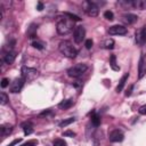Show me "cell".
<instances>
[{"mask_svg": "<svg viewBox=\"0 0 146 146\" xmlns=\"http://www.w3.org/2000/svg\"><path fill=\"white\" fill-rule=\"evenodd\" d=\"M132 89H133V84H131L130 87H129V89H127V91H125V97H129L130 95H131V92H132Z\"/></svg>", "mask_w": 146, "mask_h": 146, "instance_id": "35", "label": "cell"}, {"mask_svg": "<svg viewBox=\"0 0 146 146\" xmlns=\"http://www.w3.org/2000/svg\"><path fill=\"white\" fill-rule=\"evenodd\" d=\"M108 139H110V141H112V143H120V141H122V140L124 139V135H123L122 131H120L119 129H115V130H113V131L110 132Z\"/></svg>", "mask_w": 146, "mask_h": 146, "instance_id": "9", "label": "cell"}, {"mask_svg": "<svg viewBox=\"0 0 146 146\" xmlns=\"http://www.w3.org/2000/svg\"><path fill=\"white\" fill-rule=\"evenodd\" d=\"M15 58H16V52H15V51H9V52H6V54L3 55L2 60H3L6 64L10 65V64H13V63H14Z\"/></svg>", "mask_w": 146, "mask_h": 146, "instance_id": "13", "label": "cell"}, {"mask_svg": "<svg viewBox=\"0 0 146 146\" xmlns=\"http://www.w3.org/2000/svg\"><path fill=\"white\" fill-rule=\"evenodd\" d=\"M146 74V60L144 55H140L139 62H138V78L141 79Z\"/></svg>", "mask_w": 146, "mask_h": 146, "instance_id": "11", "label": "cell"}, {"mask_svg": "<svg viewBox=\"0 0 146 146\" xmlns=\"http://www.w3.org/2000/svg\"><path fill=\"white\" fill-rule=\"evenodd\" d=\"M110 65H111L112 70H114V71H119L120 70V67L116 65V57H115V55H111V57H110Z\"/></svg>", "mask_w": 146, "mask_h": 146, "instance_id": "20", "label": "cell"}, {"mask_svg": "<svg viewBox=\"0 0 146 146\" xmlns=\"http://www.w3.org/2000/svg\"><path fill=\"white\" fill-rule=\"evenodd\" d=\"M63 136L64 137H74L75 136V132H73L71 130H67V131H64L63 132Z\"/></svg>", "mask_w": 146, "mask_h": 146, "instance_id": "32", "label": "cell"}, {"mask_svg": "<svg viewBox=\"0 0 146 146\" xmlns=\"http://www.w3.org/2000/svg\"><path fill=\"white\" fill-rule=\"evenodd\" d=\"M136 42L139 46H144L146 43V25L136 32Z\"/></svg>", "mask_w": 146, "mask_h": 146, "instance_id": "10", "label": "cell"}, {"mask_svg": "<svg viewBox=\"0 0 146 146\" xmlns=\"http://www.w3.org/2000/svg\"><path fill=\"white\" fill-rule=\"evenodd\" d=\"M82 8L84 10V13L88 15V16H91V17H96L98 15V5L95 2V1H83L82 2Z\"/></svg>", "mask_w": 146, "mask_h": 146, "instance_id": "4", "label": "cell"}, {"mask_svg": "<svg viewBox=\"0 0 146 146\" xmlns=\"http://www.w3.org/2000/svg\"><path fill=\"white\" fill-rule=\"evenodd\" d=\"M138 112H139V114H141V115H146V105L140 106L139 110H138Z\"/></svg>", "mask_w": 146, "mask_h": 146, "instance_id": "33", "label": "cell"}, {"mask_svg": "<svg viewBox=\"0 0 146 146\" xmlns=\"http://www.w3.org/2000/svg\"><path fill=\"white\" fill-rule=\"evenodd\" d=\"M27 34H29V36H30L31 39L36 38V26H35L34 24H32V25L30 26V29H29V31H27Z\"/></svg>", "mask_w": 146, "mask_h": 146, "instance_id": "21", "label": "cell"}, {"mask_svg": "<svg viewBox=\"0 0 146 146\" xmlns=\"http://www.w3.org/2000/svg\"><path fill=\"white\" fill-rule=\"evenodd\" d=\"M73 29H75L74 26V22L71 21L70 18H67L66 16H64V18H60L57 21L56 24V30L57 33L60 35H67L68 33H71L73 31Z\"/></svg>", "mask_w": 146, "mask_h": 146, "instance_id": "1", "label": "cell"}, {"mask_svg": "<svg viewBox=\"0 0 146 146\" xmlns=\"http://www.w3.org/2000/svg\"><path fill=\"white\" fill-rule=\"evenodd\" d=\"M75 121V119L74 117H70V119H66V120H64V121H62L60 123H59V127H66V125H68V124H71V123H73Z\"/></svg>", "mask_w": 146, "mask_h": 146, "instance_id": "24", "label": "cell"}, {"mask_svg": "<svg viewBox=\"0 0 146 146\" xmlns=\"http://www.w3.org/2000/svg\"><path fill=\"white\" fill-rule=\"evenodd\" d=\"M110 35H124L127 34V27H124L123 25H112L110 26V29L107 30Z\"/></svg>", "mask_w": 146, "mask_h": 146, "instance_id": "8", "label": "cell"}, {"mask_svg": "<svg viewBox=\"0 0 146 146\" xmlns=\"http://www.w3.org/2000/svg\"><path fill=\"white\" fill-rule=\"evenodd\" d=\"M84 36H86V30L82 25H79V26H75L74 29V32H73V38H74V41L76 43H80L84 40Z\"/></svg>", "mask_w": 146, "mask_h": 146, "instance_id": "7", "label": "cell"}, {"mask_svg": "<svg viewBox=\"0 0 146 146\" xmlns=\"http://www.w3.org/2000/svg\"><path fill=\"white\" fill-rule=\"evenodd\" d=\"M8 86H9V79L3 78V79L1 80V88H6V87H8Z\"/></svg>", "mask_w": 146, "mask_h": 146, "instance_id": "31", "label": "cell"}, {"mask_svg": "<svg viewBox=\"0 0 146 146\" xmlns=\"http://www.w3.org/2000/svg\"><path fill=\"white\" fill-rule=\"evenodd\" d=\"M137 18L138 17L135 14H124L122 16V22L125 23V24H128V25H131V24H133V23L137 22Z\"/></svg>", "mask_w": 146, "mask_h": 146, "instance_id": "12", "label": "cell"}, {"mask_svg": "<svg viewBox=\"0 0 146 146\" xmlns=\"http://www.w3.org/2000/svg\"><path fill=\"white\" fill-rule=\"evenodd\" d=\"M11 131H13V127L9 125V124H2L0 127V135H1L2 138H5L6 136H8Z\"/></svg>", "mask_w": 146, "mask_h": 146, "instance_id": "15", "label": "cell"}, {"mask_svg": "<svg viewBox=\"0 0 146 146\" xmlns=\"http://www.w3.org/2000/svg\"><path fill=\"white\" fill-rule=\"evenodd\" d=\"M88 70L87 64L80 63V64H75L72 67H70L67 70V75L70 78H80L81 75H83V73Z\"/></svg>", "mask_w": 146, "mask_h": 146, "instance_id": "3", "label": "cell"}, {"mask_svg": "<svg viewBox=\"0 0 146 146\" xmlns=\"http://www.w3.org/2000/svg\"><path fill=\"white\" fill-rule=\"evenodd\" d=\"M24 82L25 80L21 76V78H16L11 83H10V87H9V91L13 92V94H17L21 91V89L23 88L24 86Z\"/></svg>", "mask_w": 146, "mask_h": 146, "instance_id": "6", "label": "cell"}, {"mask_svg": "<svg viewBox=\"0 0 146 146\" xmlns=\"http://www.w3.org/2000/svg\"><path fill=\"white\" fill-rule=\"evenodd\" d=\"M22 141V138H18V139H15V140H13L10 144H8L7 146H15V145H17V144H19Z\"/></svg>", "mask_w": 146, "mask_h": 146, "instance_id": "34", "label": "cell"}, {"mask_svg": "<svg viewBox=\"0 0 146 146\" xmlns=\"http://www.w3.org/2000/svg\"><path fill=\"white\" fill-rule=\"evenodd\" d=\"M92 44H94V42H92V40H91V39H87V40H86V42H84V46H86V48H87V49H91Z\"/></svg>", "mask_w": 146, "mask_h": 146, "instance_id": "30", "label": "cell"}, {"mask_svg": "<svg viewBox=\"0 0 146 146\" xmlns=\"http://www.w3.org/2000/svg\"><path fill=\"white\" fill-rule=\"evenodd\" d=\"M52 146H67V144H66V141H65L64 139L58 138V139H55V140H54Z\"/></svg>", "mask_w": 146, "mask_h": 146, "instance_id": "25", "label": "cell"}, {"mask_svg": "<svg viewBox=\"0 0 146 146\" xmlns=\"http://www.w3.org/2000/svg\"><path fill=\"white\" fill-rule=\"evenodd\" d=\"M104 17H105L106 19H108V21H113V19H114V14H113L111 10H106V11L104 13Z\"/></svg>", "mask_w": 146, "mask_h": 146, "instance_id": "28", "label": "cell"}, {"mask_svg": "<svg viewBox=\"0 0 146 146\" xmlns=\"http://www.w3.org/2000/svg\"><path fill=\"white\" fill-rule=\"evenodd\" d=\"M0 103H1V105H5V104H7L8 103V100H9V98H8V96L2 91L1 94H0Z\"/></svg>", "mask_w": 146, "mask_h": 146, "instance_id": "27", "label": "cell"}, {"mask_svg": "<svg viewBox=\"0 0 146 146\" xmlns=\"http://www.w3.org/2000/svg\"><path fill=\"white\" fill-rule=\"evenodd\" d=\"M36 9H38L39 11H41V10L43 9V3H42L41 1H39V2L36 3Z\"/></svg>", "mask_w": 146, "mask_h": 146, "instance_id": "36", "label": "cell"}, {"mask_svg": "<svg viewBox=\"0 0 146 146\" xmlns=\"http://www.w3.org/2000/svg\"><path fill=\"white\" fill-rule=\"evenodd\" d=\"M128 78H129V73H124V75H123V76L120 79V81H119V84H117V87H116V92H121V91L123 90L124 84H125Z\"/></svg>", "mask_w": 146, "mask_h": 146, "instance_id": "16", "label": "cell"}, {"mask_svg": "<svg viewBox=\"0 0 146 146\" xmlns=\"http://www.w3.org/2000/svg\"><path fill=\"white\" fill-rule=\"evenodd\" d=\"M58 49L60 51L62 55H64L65 57L67 58H75L76 55H78V50L73 47V44L67 41V40H64V41H60L59 44H58Z\"/></svg>", "mask_w": 146, "mask_h": 146, "instance_id": "2", "label": "cell"}, {"mask_svg": "<svg viewBox=\"0 0 146 146\" xmlns=\"http://www.w3.org/2000/svg\"><path fill=\"white\" fill-rule=\"evenodd\" d=\"M114 44H115V42H114L113 39H107V40H105L103 42V48H105V49H113Z\"/></svg>", "mask_w": 146, "mask_h": 146, "instance_id": "19", "label": "cell"}, {"mask_svg": "<svg viewBox=\"0 0 146 146\" xmlns=\"http://www.w3.org/2000/svg\"><path fill=\"white\" fill-rule=\"evenodd\" d=\"M22 129H23V131H24V135H25V136L31 135V133L33 132V124H32V122L27 121V122L22 123Z\"/></svg>", "mask_w": 146, "mask_h": 146, "instance_id": "14", "label": "cell"}, {"mask_svg": "<svg viewBox=\"0 0 146 146\" xmlns=\"http://www.w3.org/2000/svg\"><path fill=\"white\" fill-rule=\"evenodd\" d=\"M39 76V71L32 67H27V66H23L22 67V78L25 81H33L34 79H36Z\"/></svg>", "mask_w": 146, "mask_h": 146, "instance_id": "5", "label": "cell"}, {"mask_svg": "<svg viewBox=\"0 0 146 146\" xmlns=\"http://www.w3.org/2000/svg\"><path fill=\"white\" fill-rule=\"evenodd\" d=\"M43 43L41 42V41H33L32 42V47L33 48H35V49H39V50H42L43 49Z\"/></svg>", "mask_w": 146, "mask_h": 146, "instance_id": "26", "label": "cell"}, {"mask_svg": "<svg viewBox=\"0 0 146 146\" xmlns=\"http://www.w3.org/2000/svg\"><path fill=\"white\" fill-rule=\"evenodd\" d=\"M72 105H73V99L68 98V99L62 100V102L58 104V107H59L60 110H67V108H70Z\"/></svg>", "mask_w": 146, "mask_h": 146, "instance_id": "18", "label": "cell"}, {"mask_svg": "<svg viewBox=\"0 0 146 146\" xmlns=\"http://www.w3.org/2000/svg\"><path fill=\"white\" fill-rule=\"evenodd\" d=\"M91 123L95 125V127H98L100 124V116L96 113H92L91 115Z\"/></svg>", "mask_w": 146, "mask_h": 146, "instance_id": "22", "label": "cell"}, {"mask_svg": "<svg viewBox=\"0 0 146 146\" xmlns=\"http://www.w3.org/2000/svg\"><path fill=\"white\" fill-rule=\"evenodd\" d=\"M64 16H66L67 18H70V19L73 21V22H79V21L81 19L78 15H74V14H71V13H64Z\"/></svg>", "mask_w": 146, "mask_h": 146, "instance_id": "23", "label": "cell"}, {"mask_svg": "<svg viewBox=\"0 0 146 146\" xmlns=\"http://www.w3.org/2000/svg\"><path fill=\"white\" fill-rule=\"evenodd\" d=\"M132 7L136 9H146V0H132Z\"/></svg>", "mask_w": 146, "mask_h": 146, "instance_id": "17", "label": "cell"}, {"mask_svg": "<svg viewBox=\"0 0 146 146\" xmlns=\"http://www.w3.org/2000/svg\"><path fill=\"white\" fill-rule=\"evenodd\" d=\"M36 144H38V140L32 139V140H27L26 143H24V144H22V145H19V146H35Z\"/></svg>", "mask_w": 146, "mask_h": 146, "instance_id": "29", "label": "cell"}]
</instances>
